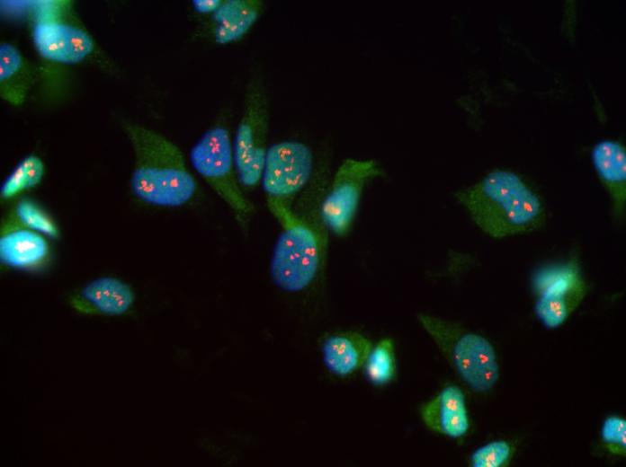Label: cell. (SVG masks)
Wrapping results in <instances>:
<instances>
[{"mask_svg": "<svg viewBox=\"0 0 626 467\" xmlns=\"http://www.w3.org/2000/svg\"><path fill=\"white\" fill-rule=\"evenodd\" d=\"M475 225L494 239L532 233L546 221L543 202L516 172L495 169L455 193Z\"/></svg>", "mask_w": 626, "mask_h": 467, "instance_id": "6da1fadb", "label": "cell"}, {"mask_svg": "<svg viewBox=\"0 0 626 467\" xmlns=\"http://www.w3.org/2000/svg\"><path fill=\"white\" fill-rule=\"evenodd\" d=\"M135 154L130 186L140 201L160 207H179L195 195L197 182L179 147L145 127H124Z\"/></svg>", "mask_w": 626, "mask_h": 467, "instance_id": "7a4b0ae2", "label": "cell"}, {"mask_svg": "<svg viewBox=\"0 0 626 467\" xmlns=\"http://www.w3.org/2000/svg\"><path fill=\"white\" fill-rule=\"evenodd\" d=\"M320 204V202H319ZM319 204L282 226L270 260V276L282 291L307 289L322 268L327 246V230L319 215Z\"/></svg>", "mask_w": 626, "mask_h": 467, "instance_id": "3957f363", "label": "cell"}, {"mask_svg": "<svg viewBox=\"0 0 626 467\" xmlns=\"http://www.w3.org/2000/svg\"><path fill=\"white\" fill-rule=\"evenodd\" d=\"M417 319L470 389L485 392L495 386L499 366L494 347L486 338L431 314L419 313Z\"/></svg>", "mask_w": 626, "mask_h": 467, "instance_id": "277c9868", "label": "cell"}, {"mask_svg": "<svg viewBox=\"0 0 626 467\" xmlns=\"http://www.w3.org/2000/svg\"><path fill=\"white\" fill-rule=\"evenodd\" d=\"M189 157L194 171L230 208L237 222L246 226L254 205L240 185L227 128L215 125L208 128L192 145Z\"/></svg>", "mask_w": 626, "mask_h": 467, "instance_id": "5b68a950", "label": "cell"}, {"mask_svg": "<svg viewBox=\"0 0 626 467\" xmlns=\"http://www.w3.org/2000/svg\"><path fill=\"white\" fill-rule=\"evenodd\" d=\"M31 40L45 60L74 65L94 50V40L67 1L40 4L31 25Z\"/></svg>", "mask_w": 626, "mask_h": 467, "instance_id": "8992f818", "label": "cell"}, {"mask_svg": "<svg viewBox=\"0 0 626 467\" xmlns=\"http://www.w3.org/2000/svg\"><path fill=\"white\" fill-rule=\"evenodd\" d=\"M269 107L265 91L257 79H251L245 94L241 118L232 139L237 174L242 188L251 189L260 183L267 151Z\"/></svg>", "mask_w": 626, "mask_h": 467, "instance_id": "52a82bcc", "label": "cell"}, {"mask_svg": "<svg viewBox=\"0 0 626 467\" xmlns=\"http://www.w3.org/2000/svg\"><path fill=\"white\" fill-rule=\"evenodd\" d=\"M313 163L312 151L302 142L283 140L268 146L260 183L271 213L292 208L294 198L311 178Z\"/></svg>", "mask_w": 626, "mask_h": 467, "instance_id": "ba28073f", "label": "cell"}, {"mask_svg": "<svg viewBox=\"0 0 626 467\" xmlns=\"http://www.w3.org/2000/svg\"><path fill=\"white\" fill-rule=\"evenodd\" d=\"M381 173L375 160L343 161L319 204L320 218L327 232L336 236L349 233L365 185Z\"/></svg>", "mask_w": 626, "mask_h": 467, "instance_id": "9c48e42d", "label": "cell"}, {"mask_svg": "<svg viewBox=\"0 0 626 467\" xmlns=\"http://www.w3.org/2000/svg\"><path fill=\"white\" fill-rule=\"evenodd\" d=\"M533 285L536 293L534 313L549 329L562 325L587 293L586 283L575 259L541 270L535 277Z\"/></svg>", "mask_w": 626, "mask_h": 467, "instance_id": "30bf717a", "label": "cell"}, {"mask_svg": "<svg viewBox=\"0 0 626 467\" xmlns=\"http://www.w3.org/2000/svg\"><path fill=\"white\" fill-rule=\"evenodd\" d=\"M131 286L121 279L103 276L97 278L70 296V306L84 314L119 316L133 305Z\"/></svg>", "mask_w": 626, "mask_h": 467, "instance_id": "8fae6325", "label": "cell"}, {"mask_svg": "<svg viewBox=\"0 0 626 467\" xmlns=\"http://www.w3.org/2000/svg\"><path fill=\"white\" fill-rule=\"evenodd\" d=\"M50 258L46 236L5 218L1 227L0 260L12 269L35 270L44 267Z\"/></svg>", "mask_w": 626, "mask_h": 467, "instance_id": "7c38bea8", "label": "cell"}, {"mask_svg": "<svg viewBox=\"0 0 626 467\" xmlns=\"http://www.w3.org/2000/svg\"><path fill=\"white\" fill-rule=\"evenodd\" d=\"M591 158L597 176L610 196L613 216L622 220L626 205V148L620 141L604 139L594 145Z\"/></svg>", "mask_w": 626, "mask_h": 467, "instance_id": "4fadbf2b", "label": "cell"}, {"mask_svg": "<svg viewBox=\"0 0 626 467\" xmlns=\"http://www.w3.org/2000/svg\"><path fill=\"white\" fill-rule=\"evenodd\" d=\"M420 415L429 429L452 438L464 436L470 427L464 394L454 385L423 404Z\"/></svg>", "mask_w": 626, "mask_h": 467, "instance_id": "5bb4252c", "label": "cell"}, {"mask_svg": "<svg viewBox=\"0 0 626 467\" xmlns=\"http://www.w3.org/2000/svg\"><path fill=\"white\" fill-rule=\"evenodd\" d=\"M260 0H223L210 15V34L216 44L227 45L246 36L263 13Z\"/></svg>", "mask_w": 626, "mask_h": 467, "instance_id": "9a60e30c", "label": "cell"}, {"mask_svg": "<svg viewBox=\"0 0 626 467\" xmlns=\"http://www.w3.org/2000/svg\"><path fill=\"white\" fill-rule=\"evenodd\" d=\"M371 348V342L358 332H337L322 344L323 362L330 373L346 376L366 362Z\"/></svg>", "mask_w": 626, "mask_h": 467, "instance_id": "2e32d148", "label": "cell"}, {"mask_svg": "<svg viewBox=\"0 0 626 467\" xmlns=\"http://www.w3.org/2000/svg\"><path fill=\"white\" fill-rule=\"evenodd\" d=\"M31 65L13 45L4 42L0 46V95L13 105H21L26 100L34 81Z\"/></svg>", "mask_w": 626, "mask_h": 467, "instance_id": "e0dca14e", "label": "cell"}, {"mask_svg": "<svg viewBox=\"0 0 626 467\" xmlns=\"http://www.w3.org/2000/svg\"><path fill=\"white\" fill-rule=\"evenodd\" d=\"M45 172L43 161L36 154H29L20 160L0 187V197L11 199L36 187Z\"/></svg>", "mask_w": 626, "mask_h": 467, "instance_id": "ac0fdd59", "label": "cell"}, {"mask_svg": "<svg viewBox=\"0 0 626 467\" xmlns=\"http://www.w3.org/2000/svg\"><path fill=\"white\" fill-rule=\"evenodd\" d=\"M7 218L49 238H57L59 235L58 225L53 219L30 199L22 198L17 201Z\"/></svg>", "mask_w": 626, "mask_h": 467, "instance_id": "d6986e66", "label": "cell"}, {"mask_svg": "<svg viewBox=\"0 0 626 467\" xmlns=\"http://www.w3.org/2000/svg\"><path fill=\"white\" fill-rule=\"evenodd\" d=\"M396 372L394 344L390 339H383L371 348L366 360V374L374 384L390 382Z\"/></svg>", "mask_w": 626, "mask_h": 467, "instance_id": "ffe728a7", "label": "cell"}, {"mask_svg": "<svg viewBox=\"0 0 626 467\" xmlns=\"http://www.w3.org/2000/svg\"><path fill=\"white\" fill-rule=\"evenodd\" d=\"M513 454L511 445L505 440H496L480 446L470 455L473 467H501L509 463Z\"/></svg>", "mask_w": 626, "mask_h": 467, "instance_id": "44dd1931", "label": "cell"}, {"mask_svg": "<svg viewBox=\"0 0 626 467\" xmlns=\"http://www.w3.org/2000/svg\"><path fill=\"white\" fill-rule=\"evenodd\" d=\"M601 439L607 451L614 455L625 456L626 421L617 416L604 419L601 427Z\"/></svg>", "mask_w": 626, "mask_h": 467, "instance_id": "7402d4cb", "label": "cell"}, {"mask_svg": "<svg viewBox=\"0 0 626 467\" xmlns=\"http://www.w3.org/2000/svg\"><path fill=\"white\" fill-rule=\"evenodd\" d=\"M222 1L223 0H194L192 3L197 13L211 15L219 9Z\"/></svg>", "mask_w": 626, "mask_h": 467, "instance_id": "603a6c76", "label": "cell"}]
</instances>
